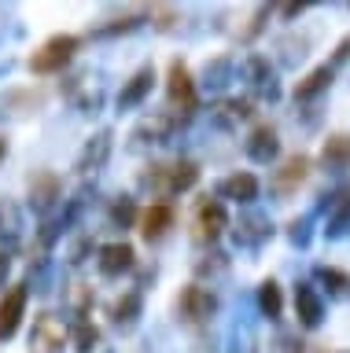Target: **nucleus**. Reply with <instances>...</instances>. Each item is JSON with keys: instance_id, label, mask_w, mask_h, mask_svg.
Segmentation results:
<instances>
[{"instance_id": "f257e3e1", "label": "nucleus", "mask_w": 350, "mask_h": 353, "mask_svg": "<svg viewBox=\"0 0 350 353\" xmlns=\"http://www.w3.org/2000/svg\"><path fill=\"white\" fill-rule=\"evenodd\" d=\"M200 184V165L192 159H173V162H151L140 170L137 176V188L144 195H159V199H170V195H184Z\"/></svg>"}, {"instance_id": "f03ea898", "label": "nucleus", "mask_w": 350, "mask_h": 353, "mask_svg": "<svg viewBox=\"0 0 350 353\" xmlns=\"http://www.w3.org/2000/svg\"><path fill=\"white\" fill-rule=\"evenodd\" d=\"M166 99H170V114L181 125L200 110V88H195V77L184 59H170L166 66Z\"/></svg>"}, {"instance_id": "7ed1b4c3", "label": "nucleus", "mask_w": 350, "mask_h": 353, "mask_svg": "<svg viewBox=\"0 0 350 353\" xmlns=\"http://www.w3.org/2000/svg\"><path fill=\"white\" fill-rule=\"evenodd\" d=\"M217 309H222L217 294L211 291V287H203V283L181 287L177 298H173V313H177V320L184 327H206L217 316Z\"/></svg>"}, {"instance_id": "20e7f679", "label": "nucleus", "mask_w": 350, "mask_h": 353, "mask_svg": "<svg viewBox=\"0 0 350 353\" xmlns=\"http://www.w3.org/2000/svg\"><path fill=\"white\" fill-rule=\"evenodd\" d=\"M81 48V37H74V33H52L48 41H41V48L30 55V74L37 77H48V74H63L70 66V59L78 55Z\"/></svg>"}, {"instance_id": "39448f33", "label": "nucleus", "mask_w": 350, "mask_h": 353, "mask_svg": "<svg viewBox=\"0 0 350 353\" xmlns=\"http://www.w3.org/2000/svg\"><path fill=\"white\" fill-rule=\"evenodd\" d=\"M225 228H229V210H225L222 199H211V195L195 199V206H192V239L203 243V247H214V243L225 236Z\"/></svg>"}, {"instance_id": "423d86ee", "label": "nucleus", "mask_w": 350, "mask_h": 353, "mask_svg": "<svg viewBox=\"0 0 350 353\" xmlns=\"http://www.w3.org/2000/svg\"><path fill=\"white\" fill-rule=\"evenodd\" d=\"M240 77L247 81L251 96L262 99V103H277L280 99V81H277V66L269 63V55L262 52H251L244 63H240ZM247 96V99H251Z\"/></svg>"}, {"instance_id": "0eeeda50", "label": "nucleus", "mask_w": 350, "mask_h": 353, "mask_svg": "<svg viewBox=\"0 0 350 353\" xmlns=\"http://www.w3.org/2000/svg\"><path fill=\"white\" fill-rule=\"evenodd\" d=\"M229 232H233V243H236L240 250H262L273 236H277V225L269 221L266 210L247 206L244 214H240L233 225H229Z\"/></svg>"}, {"instance_id": "6e6552de", "label": "nucleus", "mask_w": 350, "mask_h": 353, "mask_svg": "<svg viewBox=\"0 0 350 353\" xmlns=\"http://www.w3.org/2000/svg\"><path fill=\"white\" fill-rule=\"evenodd\" d=\"M313 170V162H310V154H302V151H295L288 154L277 170L269 173V195L277 199V203H288L291 195H299V188L306 184V176H310Z\"/></svg>"}, {"instance_id": "1a4fd4ad", "label": "nucleus", "mask_w": 350, "mask_h": 353, "mask_svg": "<svg viewBox=\"0 0 350 353\" xmlns=\"http://www.w3.org/2000/svg\"><path fill=\"white\" fill-rule=\"evenodd\" d=\"M177 129H181V121L173 118L170 110H151V114H144V118L133 125V132H129V148H133V151H144V148L170 143Z\"/></svg>"}, {"instance_id": "9d476101", "label": "nucleus", "mask_w": 350, "mask_h": 353, "mask_svg": "<svg viewBox=\"0 0 350 353\" xmlns=\"http://www.w3.org/2000/svg\"><path fill=\"white\" fill-rule=\"evenodd\" d=\"M26 203L34 214L52 217V210L63 203V181L56 170H34L26 176Z\"/></svg>"}, {"instance_id": "9b49d317", "label": "nucleus", "mask_w": 350, "mask_h": 353, "mask_svg": "<svg viewBox=\"0 0 350 353\" xmlns=\"http://www.w3.org/2000/svg\"><path fill=\"white\" fill-rule=\"evenodd\" d=\"M70 346V331H67V320L56 316V313H37L34 316V327H30V353H63Z\"/></svg>"}, {"instance_id": "f8f14e48", "label": "nucleus", "mask_w": 350, "mask_h": 353, "mask_svg": "<svg viewBox=\"0 0 350 353\" xmlns=\"http://www.w3.org/2000/svg\"><path fill=\"white\" fill-rule=\"evenodd\" d=\"M45 103H48L45 88H4L0 92V121H23L37 114Z\"/></svg>"}, {"instance_id": "ddd939ff", "label": "nucleus", "mask_w": 350, "mask_h": 353, "mask_svg": "<svg viewBox=\"0 0 350 353\" xmlns=\"http://www.w3.org/2000/svg\"><path fill=\"white\" fill-rule=\"evenodd\" d=\"M96 269H100L104 280H122L137 269V250L126 239L104 243V247H96Z\"/></svg>"}, {"instance_id": "4468645a", "label": "nucleus", "mask_w": 350, "mask_h": 353, "mask_svg": "<svg viewBox=\"0 0 350 353\" xmlns=\"http://www.w3.org/2000/svg\"><path fill=\"white\" fill-rule=\"evenodd\" d=\"M111 151H115V129H96L89 140H85V148L78 151V162H74V170L81 176L89 173H100L107 162H111Z\"/></svg>"}, {"instance_id": "2eb2a0df", "label": "nucleus", "mask_w": 350, "mask_h": 353, "mask_svg": "<svg viewBox=\"0 0 350 353\" xmlns=\"http://www.w3.org/2000/svg\"><path fill=\"white\" fill-rule=\"evenodd\" d=\"M244 154L255 165H273L277 162L280 159V132H277V125L258 121V125L247 132V140H244Z\"/></svg>"}, {"instance_id": "dca6fc26", "label": "nucleus", "mask_w": 350, "mask_h": 353, "mask_svg": "<svg viewBox=\"0 0 350 353\" xmlns=\"http://www.w3.org/2000/svg\"><path fill=\"white\" fill-rule=\"evenodd\" d=\"M26 305H30L26 283H15V287H8V291H4V298H0V342L15 339V331L23 327Z\"/></svg>"}, {"instance_id": "f3484780", "label": "nucleus", "mask_w": 350, "mask_h": 353, "mask_svg": "<svg viewBox=\"0 0 350 353\" xmlns=\"http://www.w3.org/2000/svg\"><path fill=\"white\" fill-rule=\"evenodd\" d=\"M251 118H255V99L247 96H222L211 107V125L222 132H233L240 129V121H251Z\"/></svg>"}, {"instance_id": "a211bd4d", "label": "nucleus", "mask_w": 350, "mask_h": 353, "mask_svg": "<svg viewBox=\"0 0 350 353\" xmlns=\"http://www.w3.org/2000/svg\"><path fill=\"white\" fill-rule=\"evenodd\" d=\"M107 316H111L115 331L129 335V331L140 324V316H144V294H140L137 287H129V291H122L111 305H107Z\"/></svg>"}, {"instance_id": "6ab92c4d", "label": "nucleus", "mask_w": 350, "mask_h": 353, "mask_svg": "<svg viewBox=\"0 0 350 353\" xmlns=\"http://www.w3.org/2000/svg\"><path fill=\"white\" fill-rule=\"evenodd\" d=\"M137 225H140L144 243H162L170 236V228L177 225V210H173L170 203H151L148 210H140Z\"/></svg>"}, {"instance_id": "aec40b11", "label": "nucleus", "mask_w": 350, "mask_h": 353, "mask_svg": "<svg viewBox=\"0 0 350 353\" xmlns=\"http://www.w3.org/2000/svg\"><path fill=\"white\" fill-rule=\"evenodd\" d=\"M295 316H299V327L317 331L324 324V298L317 294V287L310 280L295 283Z\"/></svg>"}, {"instance_id": "412c9836", "label": "nucleus", "mask_w": 350, "mask_h": 353, "mask_svg": "<svg viewBox=\"0 0 350 353\" xmlns=\"http://www.w3.org/2000/svg\"><path fill=\"white\" fill-rule=\"evenodd\" d=\"M347 232H350V184L332 188L328 192V210H324V236L336 243Z\"/></svg>"}, {"instance_id": "4be33fe9", "label": "nucleus", "mask_w": 350, "mask_h": 353, "mask_svg": "<svg viewBox=\"0 0 350 353\" xmlns=\"http://www.w3.org/2000/svg\"><path fill=\"white\" fill-rule=\"evenodd\" d=\"M151 88H155V66L144 63L140 70L129 74V81H122V88H118V110H137L144 99L151 96Z\"/></svg>"}, {"instance_id": "5701e85b", "label": "nucleus", "mask_w": 350, "mask_h": 353, "mask_svg": "<svg viewBox=\"0 0 350 353\" xmlns=\"http://www.w3.org/2000/svg\"><path fill=\"white\" fill-rule=\"evenodd\" d=\"M258 192H262L258 176L247 173V170H236V173H229V176L217 181V199H233V203H240V206H251L258 199Z\"/></svg>"}, {"instance_id": "b1692460", "label": "nucleus", "mask_w": 350, "mask_h": 353, "mask_svg": "<svg viewBox=\"0 0 350 353\" xmlns=\"http://www.w3.org/2000/svg\"><path fill=\"white\" fill-rule=\"evenodd\" d=\"M63 92L70 96V103L78 107V114H100L104 110V88L89 81V74H74Z\"/></svg>"}, {"instance_id": "393cba45", "label": "nucleus", "mask_w": 350, "mask_h": 353, "mask_svg": "<svg viewBox=\"0 0 350 353\" xmlns=\"http://www.w3.org/2000/svg\"><path fill=\"white\" fill-rule=\"evenodd\" d=\"M23 232H26L23 206H19L15 199L0 195V243H4L8 254H12V247H19V243H23Z\"/></svg>"}, {"instance_id": "a878e982", "label": "nucleus", "mask_w": 350, "mask_h": 353, "mask_svg": "<svg viewBox=\"0 0 350 353\" xmlns=\"http://www.w3.org/2000/svg\"><path fill=\"white\" fill-rule=\"evenodd\" d=\"M332 81H336V70L328 63H321V66H313L310 74L306 77H299V81H295V103H317V99H321L328 88H332Z\"/></svg>"}, {"instance_id": "bb28decb", "label": "nucleus", "mask_w": 350, "mask_h": 353, "mask_svg": "<svg viewBox=\"0 0 350 353\" xmlns=\"http://www.w3.org/2000/svg\"><path fill=\"white\" fill-rule=\"evenodd\" d=\"M310 283L317 287V294H328L332 302H347L350 298V272L336 269V265H317Z\"/></svg>"}, {"instance_id": "cd10ccee", "label": "nucleus", "mask_w": 350, "mask_h": 353, "mask_svg": "<svg viewBox=\"0 0 350 353\" xmlns=\"http://www.w3.org/2000/svg\"><path fill=\"white\" fill-rule=\"evenodd\" d=\"M144 22H148L144 8H140V11H126V15L104 19L100 26H93V30H89V37H93V41H115V37H126V33L140 30V26H144Z\"/></svg>"}, {"instance_id": "c85d7f7f", "label": "nucleus", "mask_w": 350, "mask_h": 353, "mask_svg": "<svg viewBox=\"0 0 350 353\" xmlns=\"http://www.w3.org/2000/svg\"><path fill=\"white\" fill-rule=\"evenodd\" d=\"M229 81H236V63L229 59V55H214V59H206L203 66V77L195 81V88H206V92H225Z\"/></svg>"}, {"instance_id": "c756f323", "label": "nucleus", "mask_w": 350, "mask_h": 353, "mask_svg": "<svg viewBox=\"0 0 350 353\" xmlns=\"http://www.w3.org/2000/svg\"><path fill=\"white\" fill-rule=\"evenodd\" d=\"M321 165L328 173H350V132H332L321 143Z\"/></svg>"}, {"instance_id": "7c9ffc66", "label": "nucleus", "mask_w": 350, "mask_h": 353, "mask_svg": "<svg viewBox=\"0 0 350 353\" xmlns=\"http://www.w3.org/2000/svg\"><path fill=\"white\" fill-rule=\"evenodd\" d=\"M63 305H67V313L74 316V324H78V320H89L93 316V305H96V291L89 283H70L67 287V294H63Z\"/></svg>"}, {"instance_id": "2f4dec72", "label": "nucleus", "mask_w": 350, "mask_h": 353, "mask_svg": "<svg viewBox=\"0 0 350 353\" xmlns=\"http://www.w3.org/2000/svg\"><path fill=\"white\" fill-rule=\"evenodd\" d=\"M255 305H258V313L266 316V320H280V316H284V291H280V283L273 280V276L258 283Z\"/></svg>"}, {"instance_id": "473e14b6", "label": "nucleus", "mask_w": 350, "mask_h": 353, "mask_svg": "<svg viewBox=\"0 0 350 353\" xmlns=\"http://www.w3.org/2000/svg\"><path fill=\"white\" fill-rule=\"evenodd\" d=\"M137 217H140V206H137L133 195H115L111 206H107V225H111V228L126 232V228L137 225Z\"/></svg>"}, {"instance_id": "72a5a7b5", "label": "nucleus", "mask_w": 350, "mask_h": 353, "mask_svg": "<svg viewBox=\"0 0 350 353\" xmlns=\"http://www.w3.org/2000/svg\"><path fill=\"white\" fill-rule=\"evenodd\" d=\"M93 199H96V188H93V184H81L78 192H74L67 203H63V214H59L63 228H74V225H78V221L85 217V210L93 206Z\"/></svg>"}, {"instance_id": "f704fd0d", "label": "nucleus", "mask_w": 350, "mask_h": 353, "mask_svg": "<svg viewBox=\"0 0 350 353\" xmlns=\"http://www.w3.org/2000/svg\"><path fill=\"white\" fill-rule=\"evenodd\" d=\"M277 52H280V66H299L306 55H310V37L306 33H284L277 41Z\"/></svg>"}, {"instance_id": "c9c22d12", "label": "nucleus", "mask_w": 350, "mask_h": 353, "mask_svg": "<svg viewBox=\"0 0 350 353\" xmlns=\"http://www.w3.org/2000/svg\"><path fill=\"white\" fill-rule=\"evenodd\" d=\"M273 15H277V8H273V4H255V8H251V15H247V26L236 33V41H240V44L258 41L262 33H266V22H269Z\"/></svg>"}, {"instance_id": "e433bc0d", "label": "nucleus", "mask_w": 350, "mask_h": 353, "mask_svg": "<svg viewBox=\"0 0 350 353\" xmlns=\"http://www.w3.org/2000/svg\"><path fill=\"white\" fill-rule=\"evenodd\" d=\"M70 331V346L78 350V353H96L100 350V327L93 324V320H78V324H67Z\"/></svg>"}, {"instance_id": "4c0bfd02", "label": "nucleus", "mask_w": 350, "mask_h": 353, "mask_svg": "<svg viewBox=\"0 0 350 353\" xmlns=\"http://www.w3.org/2000/svg\"><path fill=\"white\" fill-rule=\"evenodd\" d=\"M229 254L225 250H206V254H200V258H195V276H200V280H222V276L229 272Z\"/></svg>"}, {"instance_id": "58836bf2", "label": "nucleus", "mask_w": 350, "mask_h": 353, "mask_svg": "<svg viewBox=\"0 0 350 353\" xmlns=\"http://www.w3.org/2000/svg\"><path fill=\"white\" fill-rule=\"evenodd\" d=\"M284 236H288V243L295 250H306L313 243V214H299L288 221V228H284Z\"/></svg>"}, {"instance_id": "ea45409f", "label": "nucleus", "mask_w": 350, "mask_h": 353, "mask_svg": "<svg viewBox=\"0 0 350 353\" xmlns=\"http://www.w3.org/2000/svg\"><path fill=\"white\" fill-rule=\"evenodd\" d=\"M144 15L159 33H173L181 26V8H173V4H151V8H144Z\"/></svg>"}, {"instance_id": "a19ab883", "label": "nucleus", "mask_w": 350, "mask_h": 353, "mask_svg": "<svg viewBox=\"0 0 350 353\" xmlns=\"http://www.w3.org/2000/svg\"><path fill=\"white\" fill-rule=\"evenodd\" d=\"M26 291H37V294H48L52 291V258L48 254H37L34 261H30V283Z\"/></svg>"}, {"instance_id": "79ce46f5", "label": "nucleus", "mask_w": 350, "mask_h": 353, "mask_svg": "<svg viewBox=\"0 0 350 353\" xmlns=\"http://www.w3.org/2000/svg\"><path fill=\"white\" fill-rule=\"evenodd\" d=\"M63 232H67V228H63L59 217H45V221H41V228L34 232V250L37 254H48L63 239Z\"/></svg>"}, {"instance_id": "37998d69", "label": "nucleus", "mask_w": 350, "mask_h": 353, "mask_svg": "<svg viewBox=\"0 0 350 353\" xmlns=\"http://www.w3.org/2000/svg\"><path fill=\"white\" fill-rule=\"evenodd\" d=\"M93 254H96L93 236H78V239H74L70 247H67V261H70V265H85V261L93 258Z\"/></svg>"}, {"instance_id": "c03bdc74", "label": "nucleus", "mask_w": 350, "mask_h": 353, "mask_svg": "<svg viewBox=\"0 0 350 353\" xmlns=\"http://www.w3.org/2000/svg\"><path fill=\"white\" fill-rule=\"evenodd\" d=\"M269 353H306V342L299 335H291V331H280V335L269 342Z\"/></svg>"}, {"instance_id": "a18cd8bd", "label": "nucleus", "mask_w": 350, "mask_h": 353, "mask_svg": "<svg viewBox=\"0 0 350 353\" xmlns=\"http://www.w3.org/2000/svg\"><path fill=\"white\" fill-rule=\"evenodd\" d=\"M347 59H350V37H343V41L336 44V55H332V63H328V66H332V70H339Z\"/></svg>"}, {"instance_id": "49530a36", "label": "nucleus", "mask_w": 350, "mask_h": 353, "mask_svg": "<svg viewBox=\"0 0 350 353\" xmlns=\"http://www.w3.org/2000/svg\"><path fill=\"white\" fill-rule=\"evenodd\" d=\"M306 8H310V4H280L277 11H280V19H284V22H291V19H299Z\"/></svg>"}, {"instance_id": "de8ad7c7", "label": "nucleus", "mask_w": 350, "mask_h": 353, "mask_svg": "<svg viewBox=\"0 0 350 353\" xmlns=\"http://www.w3.org/2000/svg\"><path fill=\"white\" fill-rule=\"evenodd\" d=\"M8 272H12V254H8L4 247H0V287H4V280H8Z\"/></svg>"}, {"instance_id": "09e8293b", "label": "nucleus", "mask_w": 350, "mask_h": 353, "mask_svg": "<svg viewBox=\"0 0 350 353\" xmlns=\"http://www.w3.org/2000/svg\"><path fill=\"white\" fill-rule=\"evenodd\" d=\"M4 154H8V140L0 137V162H4Z\"/></svg>"}, {"instance_id": "8fccbe9b", "label": "nucleus", "mask_w": 350, "mask_h": 353, "mask_svg": "<svg viewBox=\"0 0 350 353\" xmlns=\"http://www.w3.org/2000/svg\"><path fill=\"white\" fill-rule=\"evenodd\" d=\"M324 353H350V350H324Z\"/></svg>"}, {"instance_id": "3c124183", "label": "nucleus", "mask_w": 350, "mask_h": 353, "mask_svg": "<svg viewBox=\"0 0 350 353\" xmlns=\"http://www.w3.org/2000/svg\"><path fill=\"white\" fill-rule=\"evenodd\" d=\"M104 353H115V350H104Z\"/></svg>"}]
</instances>
